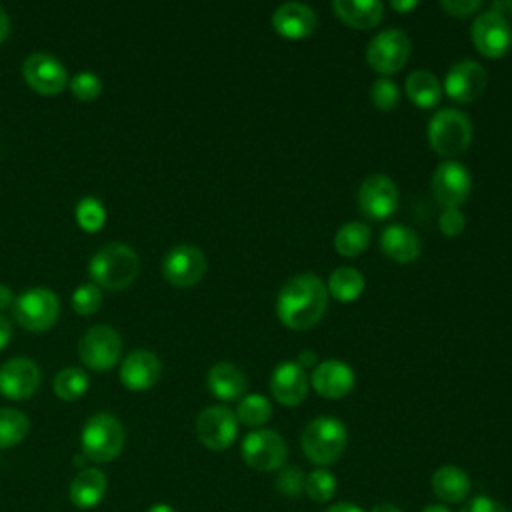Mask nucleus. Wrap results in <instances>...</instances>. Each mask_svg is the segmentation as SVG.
<instances>
[{"label":"nucleus","mask_w":512,"mask_h":512,"mask_svg":"<svg viewBox=\"0 0 512 512\" xmlns=\"http://www.w3.org/2000/svg\"><path fill=\"white\" fill-rule=\"evenodd\" d=\"M326 304V284L316 274H298L280 288L276 296V316L292 330H306L324 316Z\"/></svg>","instance_id":"1"},{"label":"nucleus","mask_w":512,"mask_h":512,"mask_svg":"<svg viewBox=\"0 0 512 512\" xmlns=\"http://www.w3.org/2000/svg\"><path fill=\"white\" fill-rule=\"evenodd\" d=\"M88 270L96 286L120 290L136 278L140 270V258L128 244L110 242L94 252Z\"/></svg>","instance_id":"2"},{"label":"nucleus","mask_w":512,"mask_h":512,"mask_svg":"<svg viewBox=\"0 0 512 512\" xmlns=\"http://www.w3.org/2000/svg\"><path fill=\"white\" fill-rule=\"evenodd\" d=\"M348 432L346 426L334 416H318L308 422L300 436L304 456L322 466L334 464L346 450Z\"/></svg>","instance_id":"3"},{"label":"nucleus","mask_w":512,"mask_h":512,"mask_svg":"<svg viewBox=\"0 0 512 512\" xmlns=\"http://www.w3.org/2000/svg\"><path fill=\"white\" fill-rule=\"evenodd\" d=\"M124 440V426L110 412H98L90 416L80 434L82 454L98 464L112 462L122 452Z\"/></svg>","instance_id":"4"},{"label":"nucleus","mask_w":512,"mask_h":512,"mask_svg":"<svg viewBox=\"0 0 512 512\" xmlns=\"http://www.w3.org/2000/svg\"><path fill=\"white\" fill-rule=\"evenodd\" d=\"M470 140L472 122L460 110L442 108L428 122V142L438 156L454 158L470 146Z\"/></svg>","instance_id":"5"},{"label":"nucleus","mask_w":512,"mask_h":512,"mask_svg":"<svg viewBox=\"0 0 512 512\" xmlns=\"http://www.w3.org/2000/svg\"><path fill=\"white\" fill-rule=\"evenodd\" d=\"M242 460L258 472H272L280 470L288 456L286 440L268 428H256L248 432L240 446Z\"/></svg>","instance_id":"6"},{"label":"nucleus","mask_w":512,"mask_h":512,"mask_svg":"<svg viewBox=\"0 0 512 512\" xmlns=\"http://www.w3.org/2000/svg\"><path fill=\"white\" fill-rule=\"evenodd\" d=\"M12 314L16 322L28 330H46L58 320L60 300L50 288H28L16 298Z\"/></svg>","instance_id":"7"},{"label":"nucleus","mask_w":512,"mask_h":512,"mask_svg":"<svg viewBox=\"0 0 512 512\" xmlns=\"http://www.w3.org/2000/svg\"><path fill=\"white\" fill-rule=\"evenodd\" d=\"M470 38L482 56L500 58L512 44V26L506 14L488 8L476 14L470 28Z\"/></svg>","instance_id":"8"},{"label":"nucleus","mask_w":512,"mask_h":512,"mask_svg":"<svg viewBox=\"0 0 512 512\" xmlns=\"http://www.w3.org/2000/svg\"><path fill=\"white\" fill-rule=\"evenodd\" d=\"M410 56V38L400 28H386L366 46V62L380 74L398 72Z\"/></svg>","instance_id":"9"},{"label":"nucleus","mask_w":512,"mask_h":512,"mask_svg":"<svg viewBox=\"0 0 512 512\" xmlns=\"http://www.w3.org/2000/svg\"><path fill=\"white\" fill-rule=\"evenodd\" d=\"M122 350V338L116 328L108 324H96L84 332L78 342L80 360L94 370H108L114 366Z\"/></svg>","instance_id":"10"},{"label":"nucleus","mask_w":512,"mask_h":512,"mask_svg":"<svg viewBox=\"0 0 512 512\" xmlns=\"http://www.w3.org/2000/svg\"><path fill=\"white\" fill-rule=\"evenodd\" d=\"M238 434V418L226 406H208L196 416V436L208 450L220 452L232 446Z\"/></svg>","instance_id":"11"},{"label":"nucleus","mask_w":512,"mask_h":512,"mask_svg":"<svg viewBox=\"0 0 512 512\" xmlns=\"http://www.w3.org/2000/svg\"><path fill=\"white\" fill-rule=\"evenodd\" d=\"M358 208L368 220H386L398 208V188L386 174H370L358 188Z\"/></svg>","instance_id":"12"},{"label":"nucleus","mask_w":512,"mask_h":512,"mask_svg":"<svg viewBox=\"0 0 512 512\" xmlns=\"http://www.w3.org/2000/svg\"><path fill=\"white\" fill-rule=\"evenodd\" d=\"M486 84L488 74L484 66L470 58L452 64L444 76V92L458 104H470L478 100L486 90Z\"/></svg>","instance_id":"13"},{"label":"nucleus","mask_w":512,"mask_h":512,"mask_svg":"<svg viewBox=\"0 0 512 512\" xmlns=\"http://www.w3.org/2000/svg\"><path fill=\"white\" fill-rule=\"evenodd\" d=\"M430 184L436 202L444 208H458L468 200L472 190L470 172L456 160H446L438 164Z\"/></svg>","instance_id":"14"},{"label":"nucleus","mask_w":512,"mask_h":512,"mask_svg":"<svg viewBox=\"0 0 512 512\" xmlns=\"http://www.w3.org/2000/svg\"><path fill=\"white\" fill-rule=\"evenodd\" d=\"M162 272L178 288L194 286L206 272V256L194 244H178L164 256Z\"/></svg>","instance_id":"15"},{"label":"nucleus","mask_w":512,"mask_h":512,"mask_svg":"<svg viewBox=\"0 0 512 512\" xmlns=\"http://www.w3.org/2000/svg\"><path fill=\"white\" fill-rule=\"evenodd\" d=\"M26 82L40 94H56L64 88L68 76L58 58L46 52H32L22 64Z\"/></svg>","instance_id":"16"},{"label":"nucleus","mask_w":512,"mask_h":512,"mask_svg":"<svg viewBox=\"0 0 512 512\" xmlns=\"http://www.w3.org/2000/svg\"><path fill=\"white\" fill-rule=\"evenodd\" d=\"M308 386H310V380L306 376V370L292 360L280 362L270 376L272 396L284 406L302 404L308 394Z\"/></svg>","instance_id":"17"},{"label":"nucleus","mask_w":512,"mask_h":512,"mask_svg":"<svg viewBox=\"0 0 512 512\" xmlns=\"http://www.w3.org/2000/svg\"><path fill=\"white\" fill-rule=\"evenodd\" d=\"M40 384L38 364L30 358H10L0 368V392L8 398L22 400L36 392Z\"/></svg>","instance_id":"18"},{"label":"nucleus","mask_w":512,"mask_h":512,"mask_svg":"<svg viewBox=\"0 0 512 512\" xmlns=\"http://www.w3.org/2000/svg\"><path fill=\"white\" fill-rule=\"evenodd\" d=\"M354 370L342 360H324L312 372V388L328 400H338L354 388Z\"/></svg>","instance_id":"19"},{"label":"nucleus","mask_w":512,"mask_h":512,"mask_svg":"<svg viewBox=\"0 0 512 512\" xmlns=\"http://www.w3.org/2000/svg\"><path fill=\"white\" fill-rule=\"evenodd\" d=\"M316 12L302 2L280 4L272 14L274 30L288 40L308 38L316 30Z\"/></svg>","instance_id":"20"},{"label":"nucleus","mask_w":512,"mask_h":512,"mask_svg":"<svg viewBox=\"0 0 512 512\" xmlns=\"http://www.w3.org/2000/svg\"><path fill=\"white\" fill-rule=\"evenodd\" d=\"M162 364L160 358L150 350H134L130 352L120 368V380L130 390H146L156 384L160 378Z\"/></svg>","instance_id":"21"},{"label":"nucleus","mask_w":512,"mask_h":512,"mask_svg":"<svg viewBox=\"0 0 512 512\" xmlns=\"http://www.w3.org/2000/svg\"><path fill=\"white\" fill-rule=\"evenodd\" d=\"M106 488H108V478L102 470L84 468L72 478L70 488H68V496H70V502L76 508L90 510V508H96L102 502V498L106 494Z\"/></svg>","instance_id":"22"},{"label":"nucleus","mask_w":512,"mask_h":512,"mask_svg":"<svg viewBox=\"0 0 512 512\" xmlns=\"http://www.w3.org/2000/svg\"><path fill=\"white\" fill-rule=\"evenodd\" d=\"M380 248L390 260L406 264L420 256V238L406 226L390 224L380 234Z\"/></svg>","instance_id":"23"},{"label":"nucleus","mask_w":512,"mask_h":512,"mask_svg":"<svg viewBox=\"0 0 512 512\" xmlns=\"http://www.w3.org/2000/svg\"><path fill=\"white\" fill-rule=\"evenodd\" d=\"M210 392L220 400H238L244 396L248 380L244 372L232 362H216L206 376Z\"/></svg>","instance_id":"24"},{"label":"nucleus","mask_w":512,"mask_h":512,"mask_svg":"<svg viewBox=\"0 0 512 512\" xmlns=\"http://www.w3.org/2000/svg\"><path fill=\"white\" fill-rule=\"evenodd\" d=\"M432 492L444 504H460L470 494V478L460 466H440L432 474Z\"/></svg>","instance_id":"25"},{"label":"nucleus","mask_w":512,"mask_h":512,"mask_svg":"<svg viewBox=\"0 0 512 512\" xmlns=\"http://www.w3.org/2000/svg\"><path fill=\"white\" fill-rule=\"evenodd\" d=\"M334 14L358 30L374 28L384 16V4L378 0H334Z\"/></svg>","instance_id":"26"},{"label":"nucleus","mask_w":512,"mask_h":512,"mask_svg":"<svg viewBox=\"0 0 512 512\" xmlns=\"http://www.w3.org/2000/svg\"><path fill=\"white\" fill-rule=\"evenodd\" d=\"M404 88L406 96L418 108H434L442 98L440 80L428 70H414L412 74H408Z\"/></svg>","instance_id":"27"},{"label":"nucleus","mask_w":512,"mask_h":512,"mask_svg":"<svg viewBox=\"0 0 512 512\" xmlns=\"http://www.w3.org/2000/svg\"><path fill=\"white\" fill-rule=\"evenodd\" d=\"M370 238H372V230L368 224L350 220L338 228V232L334 236V248L340 256L356 258L368 248Z\"/></svg>","instance_id":"28"},{"label":"nucleus","mask_w":512,"mask_h":512,"mask_svg":"<svg viewBox=\"0 0 512 512\" xmlns=\"http://www.w3.org/2000/svg\"><path fill=\"white\" fill-rule=\"evenodd\" d=\"M364 284L366 282H364V276L360 274V270H356L352 266H340L330 274L326 290L332 294V298L346 304V302H354L356 298L362 296Z\"/></svg>","instance_id":"29"},{"label":"nucleus","mask_w":512,"mask_h":512,"mask_svg":"<svg viewBox=\"0 0 512 512\" xmlns=\"http://www.w3.org/2000/svg\"><path fill=\"white\" fill-rule=\"evenodd\" d=\"M236 418L238 422L250 426V428H260L264 426L270 416H272V404L266 396L262 394H246L240 398L238 408H236Z\"/></svg>","instance_id":"30"},{"label":"nucleus","mask_w":512,"mask_h":512,"mask_svg":"<svg viewBox=\"0 0 512 512\" xmlns=\"http://www.w3.org/2000/svg\"><path fill=\"white\" fill-rule=\"evenodd\" d=\"M30 420L22 410L0 408V448H10L28 436Z\"/></svg>","instance_id":"31"},{"label":"nucleus","mask_w":512,"mask_h":512,"mask_svg":"<svg viewBox=\"0 0 512 512\" xmlns=\"http://www.w3.org/2000/svg\"><path fill=\"white\" fill-rule=\"evenodd\" d=\"M338 488L336 476L328 468H316L310 474H306V484H304V494L318 504H326L334 498Z\"/></svg>","instance_id":"32"},{"label":"nucleus","mask_w":512,"mask_h":512,"mask_svg":"<svg viewBox=\"0 0 512 512\" xmlns=\"http://www.w3.org/2000/svg\"><path fill=\"white\" fill-rule=\"evenodd\" d=\"M86 388H88V376L82 368H76V366H68L60 370L54 378V392L62 400H76L86 392Z\"/></svg>","instance_id":"33"},{"label":"nucleus","mask_w":512,"mask_h":512,"mask_svg":"<svg viewBox=\"0 0 512 512\" xmlns=\"http://www.w3.org/2000/svg\"><path fill=\"white\" fill-rule=\"evenodd\" d=\"M368 96H370L372 106L382 110V112L394 110L400 102V90H398L396 82L392 78H386V76L372 82Z\"/></svg>","instance_id":"34"},{"label":"nucleus","mask_w":512,"mask_h":512,"mask_svg":"<svg viewBox=\"0 0 512 512\" xmlns=\"http://www.w3.org/2000/svg\"><path fill=\"white\" fill-rule=\"evenodd\" d=\"M76 220L84 230H98L106 220V210L98 198L86 196L76 204Z\"/></svg>","instance_id":"35"},{"label":"nucleus","mask_w":512,"mask_h":512,"mask_svg":"<svg viewBox=\"0 0 512 512\" xmlns=\"http://www.w3.org/2000/svg\"><path fill=\"white\" fill-rule=\"evenodd\" d=\"M304 484H306V474L298 466H284L278 470L274 478L276 490L288 498H296L304 494Z\"/></svg>","instance_id":"36"},{"label":"nucleus","mask_w":512,"mask_h":512,"mask_svg":"<svg viewBox=\"0 0 512 512\" xmlns=\"http://www.w3.org/2000/svg\"><path fill=\"white\" fill-rule=\"evenodd\" d=\"M102 292L94 282L80 284L72 294V306L78 314H92L100 308Z\"/></svg>","instance_id":"37"},{"label":"nucleus","mask_w":512,"mask_h":512,"mask_svg":"<svg viewBox=\"0 0 512 512\" xmlns=\"http://www.w3.org/2000/svg\"><path fill=\"white\" fill-rule=\"evenodd\" d=\"M70 88L74 92V96L82 98V100H92L100 94V78L92 72H78L72 80H70Z\"/></svg>","instance_id":"38"},{"label":"nucleus","mask_w":512,"mask_h":512,"mask_svg":"<svg viewBox=\"0 0 512 512\" xmlns=\"http://www.w3.org/2000/svg\"><path fill=\"white\" fill-rule=\"evenodd\" d=\"M464 226H466V218L460 212V208H444L438 216V228L448 238L460 236Z\"/></svg>","instance_id":"39"},{"label":"nucleus","mask_w":512,"mask_h":512,"mask_svg":"<svg viewBox=\"0 0 512 512\" xmlns=\"http://www.w3.org/2000/svg\"><path fill=\"white\" fill-rule=\"evenodd\" d=\"M460 512H508V508L486 494H476L466 500Z\"/></svg>","instance_id":"40"},{"label":"nucleus","mask_w":512,"mask_h":512,"mask_svg":"<svg viewBox=\"0 0 512 512\" xmlns=\"http://www.w3.org/2000/svg\"><path fill=\"white\" fill-rule=\"evenodd\" d=\"M440 8L446 10L450 16L466 18L470 14H476L482 8L480 0H442Z\"/></svg>","instance_id":"41"},{"label":"nucleus","mask_w":512,"mask_h":512,"mask_svg":"<svg viewBox=\"0 0 512 512\" xmlns=\"http://www.w3.org/2000/svg\"><path fill=\"white\" fill-rule=\"evenodd\" d=\"M10 336H12V326H10L8 318H4V316L0 314V348H4V346L8 344Z\"/></svg>","instance_id":"42"},{"label":"nucleus","mask_w":512,"mask_h":512,"mask_svg":"<svg viewBox=\"0 0 512 512\" xmlns=\"http://www.w3.org/2000/svg\"><path fill=\"white\" fill-rule=\"evenodd\" d=\"M324 512H364L360 506H356L354 502H338L328 506Z\"/></svg>","instance_id":"43"},{"label":"nucleus","mask_w":512,"mask_h":512,"mask_svg":"<svg viewBox=\"0 0 512 512\" xmlns=\"http://www.w3.org/2000/svg\"><path fill=\"white\" fill-rule=\"evenodd\" d=\"M296 362H298L302 368H310V366H314V362H316V354H314V350H302Z\"/></svg>","instance_id":"44"},{"label":"nucleus","mask_w":512,"mask_h":512,"mask_svg":"<svg viewBox=\"0 0 512 512\" xmlns=\"http://www.w3.org/2000/svg\"><path fill=\"white\" fill-rule=\"evenodd\" d=\"M14 296H12V290L6 286V284H0V310L8 308L12 304Z\"/></svg>","instance_id":"45"},{"label":"nucleus","mask_w":512,"mask_h":512,"mask_svg":"<svg viewBox=\"0 0 512 512\" xmlns=\"http://www.w3.org/2000/svg\"><path fill=\"white\" fill-rule=\"evenodd\" d=\"M390 6H392V10H396V12H410V10H414V8L418 6V2H416V0H406V2L394 0V2H390Z\"/></svg>","instance_id":"46"},{"label":"nucleus","mask_w":512,"mask_h":512,"mask_svg":"<svg viewBox=\"0 0 512 512\" xmlns=\"http://www.w3.org/2000/svg\"><path fill=\"white\" fill-rule=\"evenodd\" d=\"M8 30H10V20H8L4 8L0 6V42L8 36Z\"/></svg>","instance_id":"47"},{"label":"nucleus","mask_w":512,"mask_h":512,"mask_svg":"<svg viewBox=\"0 0 512 512\" xmlns=\"http://www.w3.org/2000/svg\"><path fill=\"white\" fill-rule=\"evenodd\" d=\"M370 512H402L396 504H390V502H380V504H376Z\"/></svg>","instance_id":"48"},{"label":"nucleus","mask_w":512,"mask_h":512,"mask_svg":"<svg viewBox=\"0 0 512 512\" xmlns=\"http://www.w3.org/2000/svg\"><path fill=\"white\" fill-rule=\"evenodd\" d=\"M146 512H176V510L170 504H166V502H156Z\"/></svg>","instance_id":"49"},{"label":"nucleus","mask_w":512,"mask_h":512,"mask_svg":"<svg viewBox=\"0 0 512 512\" xmlns=\"http://www.w3.org/2000/svg\"><path fill=\"white\" fill-rule=\"evenodd\" d=\"M420 512H450V508H446L444 504H428Z\"/></svg>","instance_id":"50"}]
</instances>
